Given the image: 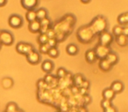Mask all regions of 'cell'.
Returning <instances> with one entry per match:
<instances>
[{"label": "cell", "mask_w": 128, "mask_h": 112, "mask_svg": "<svg viewBox=\"0 0 128 112\" xmlns=\"http://www.w3.org/2000/svg\"><path fill=\"white\" fill-rule=\"evenodd\" d=\"M14 37L12 33L9 31L2 30L0 31V43L4 46H11L13 44Z\"/></svg>", "instance_id": "obj_1"}, {"label": "cell", "mask_w": 128, "mask_h": 112, "mask_svg": "<svg viewBox=\"0 0 128 112\" xmlns=\"http://www.w3.org/2000/svg\"><path fill=\"white\" fill-rule=\"evenodd\" d=\"M16 50L18 53L23 54L26 56L27 54L32 52L34 50V47L32 44L30 43H26V42H18L16 46Z\"/></svg>", "instance_id": "obj_2"}, {"label": "cell", "mask_w": 128, "mask_h": 112, "mask_svg": "<svg viewBox=\"0 0 128 112\" xmlns=\"http://www.w3.org/2000/svg\"><path fill=\"white\" fill-rule=\"evenodd\" d=\"M95 53L96 55V59L99 60H104L107 57V55L109 54V53L110 52L109 46H104L102 45H98L96 47L94 48Z\"/></svg>", "instance_id": "obj_3"}, {"label": "cell", "mask_w": 128, "mask_h": 112, "mask_svg": "<svg viewBox=\"0 0 128 112\" xmlns=\"http://www.w3.org/2000/svg\"><path fill=\"white\" fill-rule=\"evenodd\" d=\"M9 25L12 28H20L23 25V18L18 14H12L8 19Z\"/></svg>", "instance_id": "obj_4"}, {"label": "cell", "mask_w": 128, "mask_h": 112, "mask_svg": "<svg viewBox=\"0 0 128 112\" xmlns=\"http://www.w3.org/2000/svg\"><path fill=\"white\" fill-rule=\"evenodd\" d=\"M113 40V36L108 32H103L99 36V44L104 46H109Z\"/></svg>", "instance_id": "obj_5"}, {"label": "cell", "mask_w": 128, "mask_h": 112, "mask_svg": "<svg viewBox=\"0 0 128 112\" xmlns=\"http://www.w3.org/2000/svg\"><path fill=\"white\" fill-rule=\"evenodd\" d=\"M26 60L30 64L32 65H37L38 63H40L41 60V56L39 52H37L35 49L32 52H31L29 54L26 55Z\"/></svg>", "instance_id": "obj_6"}, {"label": "cell", "mask_w": 128, "mask_h": 112, "mask_svg": "<svg viewBox=\"0 0 128 112\" xmlns=\"http://www.w3.org/2000/svg\"><path fill=\"white\" fill-rule=\"evenodd\" d=\"M39 0H20L21 5L23 8H25L27 11H32L36 8L38 5Z\"/></svg>", "instance_id": "obj_7"}, {"label": "cell", "mask_w": 128, "mask_h": 112, "mask_svg": "<svg viewBox=\"0 0 128 112\" xmlns=\"http://www.w3.org/2000/svg\"><path fill=\"white\" fill-rule=\"evenodd\" d=\"M110 89L112 90L115 93L116 95L117 94H120L124 91V85L121 81H114L112 82V85H110Z\"/></svg>", "instance_id": "obj_8"}, {"label": "cell", "mask_w": 128, "mask_h": 112, "mask_svg": "<svg viewBox=\"0 0 128 112\" xmlns=\"http://www.w3.org/2000/svg\"><path fill=\"white\" fill-rule=\"evenodd\" d=\"M54 68V64L50 60H46L41 64V69L45 72L46 74H51Z\"/></svg>", "instance_id": "obj_9"}, {"label": "cell", "mask_w": 128, "mask_h": 112, "mask_svg": "<svg viewBox=\"0 0 128 112\" xmlns=\"http://www.w3.org/2000/svg\"><path fill=\"white\" fill-rule=\"evenodd\" d=\"M85 60L88 63L92 64L96 61V55L94 49H89L85 53Z\"/></svg>", "instance_id": "obj_10"}, {"label": "cell", "mask_w": 128, "mask_h": 112, "mask_svg": "<svg viewBox=\"0 0 128 112\" xmlns=\"http://www.w3.org/2000/svg\"><path fill=\"white\" fill-rule=\"evenodd\" d=\"M102 96H103V99L108 100V101L112 102L114 98H115L116 94L112 90V89H110V88H106V89H104L103 90Z\"/></svg>", "instance_id": "obj_11"}, {"label": "cell", "mask_w": 128, "mask_h": 112, "mask_svg": "<svg viewBox=\"0 0 128 112\" xmlns=\"http://www.w3.org/2000/svg\"><path fill=\"white\" fill-rule=\"evenodd\" d=\"M105 60H106V61L113 67L114 65H116L118 62V56L117 53L110 51V53H109V54L107 55V57L105 58Z\"/></svg>", "instance_id": "obj_12"}, {"label": "cell", "mask_w": 128, "mask_h": 112, "mask_svg": "<svg viewBox=\"0 0 128 112\" xmlns=\"http://www.w3.org/2000/svg\"><path fill=\"white\" fill-rule=\"evenodd\" d=\"M28 28H29V31L34 33L35 32H39L40 31V28H41V25H40V22L39 20H35V21H32L31 23H29V25H28Z\"/></svg>", "instance_id": "obj_13"}, {"label": "cell", "mask_w": 128, "mask_h": 112, "mask_svg": "<svg viewBox=\"0 0 128 112\" xmlns=\"http://www.w3.org/2000/svg\"><path fill=\"white\" fill-rule=\"evenodd\" d=\"M66 52L68 54L71 55V56H75V55H76L79 52L78 46H77L76 44H73V43L68 44L66 47Z\"/></svg>", "instance_id": "obj_14"}, {"label": "cell", "mask_w": 128, "mask_h": 112, "mask_svg": "<svg viewBox=\"0 0 128 112\" xmlns=\"http://www.w3.org/2000/svg\"><path fill=\"white\" fill-rule=\"evenodd\" d=\"M98 66H99L100 69L103 70L104 72H109V71H110V69L112 68V66L105 59L100 60Z\"/></svg>", "instance_id": "obj_15"}, {"label": "cell", "mask_w": 128, "mask_h": 112, "mask_svg": "<svg viewBox=\"0 0 128 112\" xmlns=\"http://www.w3.org/2000/svg\"><path fill=\"white\" fill-rule=\"evenodd\" d=\"M36 16H37V20L41 21L48 18V11L44 8H40L36 11Z\"/></svg>", "instance_id": "obj_16"}, {"label": "cell", "mask_w": 128, "mask_h": 112, "mask_svg": "<svg viewBox=\"0 0 128 112\" xmlns=\"http://www.w3.org/2000/svg\"><path fill=\"white\" fill-rule=\"evenodd\" d=\"M116 42H117V44L118 46H126L128 44V38L126 37L124 35H123V34H121V35L116 37Z\"/></svg>", "instance_id": "obj_17"}, {"label": "cell", "mask_w": 128, "mask_h": 112, "mask_svg": "<svg viewBox=\"0 0 128 112\" xmlns=\"http://www.w3.org/2000/svg\"><path fill=\"white\" fill-rule=\"evenodd\" d=\"M2 86H3V88L6 89H11V88L13 86L12 79L10 78V77H4V78L2 80Z\"/></svg>", "instance_id": "obj_18"}, {"label": "cell", "mask_w": 128, "mask_h": 112, "mask_svg": "<svg viewBox=\"0 0 128 112\" xmlns=\"http://www.w3.org/2000/svg\"><path fill=\"white\" fill-rule=\"evenodd\" d=\"M26 20L29 22V23L37 20L36 11H34V10H32V11H27L26 14Z\"/></svg>", "instance_id": "obj_19"}, {"label": "cell", "mask_w": 128, "mask_h": 112, "mask_svg": "<svg viewBox=\"0 0 128 112\" xmlns=\"http://www.w3.org/2000/svg\"><path fill=\"white\" fill-rule=\"evenodd\" d=\"M85 80L84 77V75H81V74H76V75H74L73 77V82H74V84H75L76 87H80L82 82Z\"/></svg>", "instance_id": "obj_20"}, {"label": "cell", "mask_w": 128, "mask_h": 112, "mask_svg": "<svg viewBox=\"0 0 128 112\" xmlns=\"http://www.w3.org/2000/svg\"><path fill=\"white\" fill-rule=\"evenodd\" d=\"M118 23L121 24V25L127 24L128 23V12L123 13V14L119 15L118 18Z\"/></svg>", "instance_id": "obj_21"}, {"label": "cell", "mask_w": 128, "mask_h": 112, "mask_svg": "<svg viewBox=\"0 0 128 112\" xmlns=\"http://www.w3.org/2000/svg\"><path fill=\"white\" fill-rule=\"evenodd\" d=\"M48 40H49V38L46 33H40L39 37H38V41H39L40 45L46 44L48 42Z\"/></svg>", "instance_id": "obj_22"}, {"label": "cell", "mask_w": 128, "mask_h": 112, "mask_svg": "<svg viewBox=\"0 0 128 112\" xmlns=\"http://www.w3.org/2000/svg\"><path fill=\"white\" fill-rule=\"evenodd\" d=\"M48 54L49 55L51 58H57L59 56V50L56 47H51L48 52Z\"/></svg>", "instance_id": "obj_23"}, {"label": "cell", "mask_w": 128, "mask_h": 112, "mask_svg": "<svg viewBox=\"0 0 128 112\" xmlns=\"http://www.w3.org/2000/svg\"><path fill=\"white\" fill-rule=\"evenodd\" d=\"M67 75V70L65 69L64 68H58V70H57V73H56V75L58 78L60 79H62L64 78V77L66 76Z\"/></svg>", "instance_id": "obj_24"}, {"label": "cell", "mask_w": 128, "mask_h": 112, "mask_svg": "<svg viewBox=\"0 0 128 112\" xmlns=\"http://www.w3.org/2000/svg\"><path fill=\"white\" fill-rule=\"evenodd\" d=\"M112 32H113V34L115 35V37L119 36V35H121L123 32V27L120 26V25H115V26L113 27Z\"/></svg>", "instance_id": "obj_25"}, {"label": "cell", "mask_w": 128, "mask_h": 112, "mask_svg": "<svg viewBox=\"0 0 128 112\" xmlns=\"http://www.w3.org/2000/svg\"><path fill=\"white\" fill-rule=\"evenodd\" d=\"M100 105H101V107L103 108V110H105V109H107V108H109V107L112 106V102L108 101V100L103 99L101 101V103H100Z\"/></svg>", "instance_id": "obj_26"}, {"label": "cell", "mask_w": 128, "mask_h": 112, "mask_svg": "<svg viewBox=\"0 0 128 112\" xmlns=\"http://www.w3.org/2000/svg\"><path fill=\"white\" fill-rule=\"evenodd\" d=\"M16 110H17V105L14 103H10L7 105V108H6L7 112H15Z\"/></svg>", "instance_id": "obj_27"}, {"label": "cell", "mask_w": 128, "mask_h": 112, "mask_svg": "<svg viewBox=\"0 0 128 112\" xmlns=\"http://www.w3.org/2000/svg\"><path fill=\"white\" fill-rule=\"evenodd\" d=\"M49 49H50L49 46H48V44H44V45H40V46L39 51H40V53H48Z\"/></svg>", "instance_id": "obj_28"}, {"label": "cell", "mask_w": 128, "mask_h": 112, "mask_svg": "<svg viewBox=\"0 0 128 112\" xmlns=\"http://www.w3.org/2000/svg\"><path fill=\"white\" fill-rule=\"evenodd\" d=\"M53 80H54V76H53V75H51L50 74H46V75L45 76V78H44V80H43V81L45 82V83L50 84Z\"/></svg>", "instance_id": "obj_29"}, {"label": "cell", "mask_w": 128, "mask_h": 112, "mask_svg": "<svg viewBox=\"0 0 128 112\" xmlns=\"http://www.w3.org/2000/svg\"><path fill=\"white\" fill-rule=\"evenodd\" d=\"M46 44L49 46V47H56V41H55V39H54V38H52V39H49V40H48V42L46 43Z\"/></svg>", "instance_id": "obj_30"}, {"label": "cell", "mask_w": 128, "mask_h": 112, "mask_svg": "<svg viewBox=\"0 0 128 112\" xmlns=\"http://www.w3.org/2000/svg\"><path fill=\"white\" fill-rule=\"evenodd\" d=\"M90 82L87 80H84V82H82V84H81L80 88H82V89H85L88 90V89L90 88Z\"/></svg>", "instance_id": "obj_31"}, {"label": "cell", "mask_w": 128, "mask_h": 112, "mask_svg": "<svg viewBox=\"0 0 128 112\" xmlns=\"http://www.w3.org/2000/svg\"><path fill=\"white\" fill-rule=\"evenodd\" d=\"M104 112H118V110L116 109V107H114L113 105H112L109 108L104 110Z\"/></svg>", "instance_id": "obj_32"}, {"label": "cell", "mask_w": 128, "mask_h": 112, "mask_svg": "<svg viewBox=\"0 0 128 112\" xmlns=\"http://www.w3.org/2000/svg\"><path fill=\"white\" fill-rule=\"evenodd\" d=\"M84 96V104H89V103H90V102H91V98H90V96H88V95H85V96Z\"/></svg>", "instance_id": "obj_33"}, {"label": "cell", "mask_w": 128, "mask_h": 112, "mask_svg": "<svg viewBox=\"0 0 128 112\" xmlns=\"http://www.w3.org/2000/svg\"><path fill=\"white\" fill-rule=\"evenodd\" d=\"M123 35H124L126 37L128 38V27H123Z\"/></svg>", "instance_id": "obj_34"}, {"label": "cell", "mask_w": 128, "mask_h": 112, "mask_svg": "<svg viewBox=\"0 0 128 112\" xmlns=\"http://www.w3.org/2000/svg\"><path fill=\"white\" fill-rule=\"evenodd\" d=\"M7 3V0H0V7L4 6Z\"/></svg>", "instance_id": "obj_35"}, {"label": "cell", "mask_w": 128, "mask_h": 112, "mask_svg": "<svg viewBox=\"0 0 128 112\" xmlns=\"http://www.w3.org/2000/svg\"><path fill=\"white\" fill-rule=\"evenodd\" d=\"M81 2L84 3V4H88V3L90 2V0H81Z\"/></svg>", "instance_id": "obj_36"}, {"label": "cell", "mask_w": 128, "mask_h": 112, "mask_svg": "<svg viewBox=\"0 0 128 112\" xmlns=\"http://www.w3.org/2000/svg\"><path fill=\"white\" fill-rule=\"evenodd\" d=\"M1 46H2V44H1V43H0V49H1Z\"/></svg>", "instance_id": "obj_37"}]
</instances>
